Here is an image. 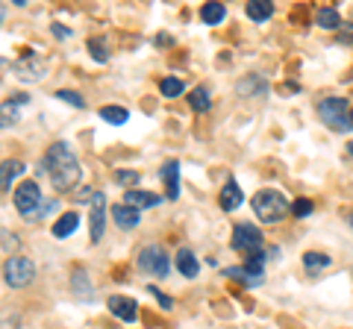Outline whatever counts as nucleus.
<instances>
[{
	"mask_svg": "<svg viewBox=\"0 0 353 329\" xmlns=\"http://www.w3.org/2000/svg\"><path fill=\"white\" fill-rule=\"evenodd\" d=\"M36 173H48L50 185L57 191H74L80 185L83 168H80V159L74 156V150L68 147V141H57V145H50V150L44 153Z\"/></svg>",
	"mask_w": 353,
	"mask_h": 329,
	"instance_id": "1",
	"label": "nucleus"
},
{
	"mask_svg": "<svg viewBox=\"0 0 353 329\" xmlns=\"http://www.w3.org/2000/svg\"><path fill=\"white\" fill-rule=\"evenodd\" d=\"M250 206H253V215H256L262 224H280V221H285V215L292 212V203L285 200L283 191H277V189L256 191Z\"/></svg>",
	"mask_w": 353,
	"mask_h": 329,
	"instance_id": "2",
	"label": "nucleus"
},
{
	"mask_svg": "<svg viewBox=\"0 0 353 329\" xmlns=\"http://www.w3.org/2000/svg\"><path fill=\"white\" fill-rule=\"evenodd\" d=\"M136 265L150 279H165L171 273V259H168V253H165L162 244H145L136 256Z\"/></svg>",
	"mask_w": 353,
	"mask_h": 329,
	"instance_id": "3",
	"label": "nucleus"
},
{
	"mask_svg": "<svg viewBox=\"0 0 353 329\" xmlns=\"http://www.w3.org/2000/svg\"><path fill=\"white\" fill-rule=\"evenodd\" d=\"M15 209L24 221H39L41 217V209H44V200H41V189L36 180H24L15 189Z\"/></svg>",
	"mask_w": 353,
	"mask_h": 329,
	"instance_id": "4",
	"label": "nucleus"
},
{
	"mask_svg": "<svg viewBox=\"0 0 353 329\" xmlns=\"http://www.w3.org/2000/svg\"><path fill=\"white\" fill-rule=\"evenodd\" d=\"M347 112L350 109H347L345 97H324V100H318V118H321L330 129H336V133H347L350 129Z\"/></svg>",
	"mask_w": 353,
	"mask_h": 329,
	"instance_id": "5",
	"label": "nucleus"
},
{
	"mask_svg": "<svg viewBox=\"0 0 353 329\" xmlns=\"http://www.w3.org/2000/svg\"><path fill=\"white\" fill-rule=\"evenodd\" d=\"M3 279L9 288H24L36 279V262H30L27 256H9L3 262Z\"/></svg>",
	"mask_w": 353,
	"mask_h": 329,
	"instance_id": "6",
	"label": "nucleus"
},
{
	"mask_svg": "<svg viewBox=\"0 0 353 329\" xmlns=\"http://www.w3.org/2000/svg\"><path fill=\"white\" fill-rule=\"evenodd\" d=\"M233 250L241 256H250V253H256V250H262V229L256 224H236L233 226Z\"/></svg>",
	"mask_w": 353,
	"mask_h": 329,
	"instance_id": "7",
	"label": "nucleus"
},
{
	"mask_svg": "<svg viewBox=\"0 0 353 329\" xmlns=\"http://www.w3.org/2000/svg\"><path fill=\"white\" fill-rule=\"evenodd\" d=\"M12 71H15L18 80L39 83V80H44V74H48V62H44L41 56H36L32 50H24V53H21V59L12 65Z\"/></svg>",
	"mask_w": 353,
	"mask_h": 329,
	"instance_id": "8",
	"label": "nucleus"
},
{
	"mask_svg": "<svg viewBox=\"0 0 353 329\" xmlns=\"http://www.w3.org/2000/svg\"><path fill=\"white\" fill-rule=\"evenodd\" d=\"M30 103V94H12L9 100L0 103V129H9L21 120V109Z\"/></svg>",
	"mask_w": 353,
	"mask_h": 329,
	"instance_id": "9",
	"label": "nucleus"
},
{
	"mask_svg": "<svg viewBox=\"0 0 353 329\" xmlns=\"http://www.w3.org/2000/svg\"><path fill=\"white\" fill-rule=\"evenodd\" d=\"M109 306V312H112L118 321H124V323H136L139 321V303L132 300V297H124V294H112V297L106 300Z\"/></svg>",
	"mask_w": 353,
	"mask_h": 329,
	"instance_id": "10",
	"label": "nucleus"
},
{
	"mask_svg": "<svg viewBox=\"0 0 353 329\" xmlns=\"http://www.w3.org/2000/svg\"><path fill=\"white\" fill-rule=\"evenodd\" d=\"M103 224H106V194L94 191V197H92V224H88V233H92L94 244L103 238Z\"/></svg>",
	"mask_w": 353,
	"mask_h": 329,
	"instance_id": "11",
	"label": "nucleus"
},
{
	"mask_svg": "<svg viewBox=\"0 0 353 329\" xmlns=\"http://www.w3.org/2000/svg\"><path fill=\"white\" fill-rule=\"evenodd\" d=\"M159 177L165 182V197L168 200H176L180 197V162H165L162 168H159Z\"/></svg>",
	"mask_w": 353,
	"mask_h": 329,
	"instance_id": "12",
	"label": "nucleus"
},
{
	"mask_svg": "<svg viewBox=\"0 0 353 329\" xmlns=\"http://www.w3.org/2000/svg\"><path fill=\"white\" fill-rule=\"evenodd\" d=\"M112 221H115V226L118 229H136L139 226V221H141V215H139V209H132V206H127V203H115L112 209Z\"/></svg>",
	"mask_w": 353,
	"mask_h": 329,
	"instance_id": "13",
	"label": "nucleus"
},
{
	"mask_svg": "<svg viewBox=\"0 0 353 329\" xmlns=\"http://www.w3.org/2000/svg\"><path fill=\"white\" fill-rule=\"evenodd\" d=\"M124 203L141 212V209H153V206H159V203H162V197H159V194H153V191L127 189V191H124Z\"/></svg>",
	"mask_w": 353,
	"mask_h": 329,
	"instance_id": "14",
	"label": "nucleus"
},
{
	"mask_svg": "<svg viewBox=\"0 0 353 329\" xmlns=\"http://www.w3.org/2000/svg\"><path fill=\"white\" fill-rule=\"evenodd\" d=\"M241 200H245V194H241L239 182L230 177V180L224 182V189H221V194H218L221 209H224V212H233V209H239V206H241Z\"/></svg>",
	"mask_w": 353,
	"mask_h": 329,
	"instance_id": "15",
	"label": "nucleus"
},
{
	"mask_svg": "<svg viewBox=\"0 0 353 329\" xmlns=\"http://www.w3.org/2000/svg\"><path fill=\"white\" fill-rule=\"evenodd\" d=\"M236 92H239V97H265L268 94V83H265V76L250 74L236 83Z\"/></svg>",
	"mask_w": 353,
	"mask_h": 329,
	"instance_id": "16",
	"label": "nucleus"
},
{
	"mask_svg": "<svg viewBox=\"0 0 353 329\" xmlns=\"http://www.w3.org/2000/svg\"><path fill=\"white\" fill-rule=\"evenodd\" d=\"M24 171H27V164L21 162V159H6L3 164H0V191L12 189V182L18 177H24Z\"/></svg>",
	"mask_w": 353,
	"mask_h": 329,
	"instance_id": "17",
	"label": "nucleus"
},
{
	"mask_svg": "<svg viewBox=\"0 0 353 329\" xmlns=\"http://www.w3.org/2000/svg\"><path fill=\"white\" fill-rule=\"evenodd\" d=\"M176 270H180L185 279H194L197 273H201V262H197V256L192 253L189 247L176 250Z\"/></svg>",
	"mask_w": 353,
	"mask_h": 329,
	"instance_id": "18",
	"label": "nucleus"
},
{
	"mask_svg": "<svg viewBox=\"0 0 353 329\" xmlns=\"http://www.w3.org/2000/svg\"><path fill=\"white\" fill-rule=\"evenodd\" d=\"M330 265H333V259H330L327 253H315V250L303 253V270L309 273V277H318V273L327 270Z\"/></svg>",
	"mask_w": 353,
	"mask_h": 329,
	"instance_id": "19",
	"label": "nucleus"
},
{
	"mask_svg": "<svg viewBox=\"0 0 353 329\" xmlns=\"http://www.w3.org/2000/svg\"><path fill=\"white\" fill-rule=\"evenodd\" d=\"M77 226H80V215H77V212H65V215H59V221L53 224V235H57V238H68V235L77 233Z\"/></svg>",
	"mask_w": 353,
	"mask_h": 329,
	"instance_id": "20",
	"label": "nucleus"
},
{
	"mask_svg": "<svg viewBox=\"0 0 353 329\" xmlns=\"http://www.w3.org/2000/svg\"><path fill=\"white\" fill-rule=\"evenodd\" d=\"M245 12H248L250 21L262 24V21H268L274 15V3H271V0H250V3L245 6Z\"/></svg>",
	"mask_w": 353,
	"mask_h": 329,
	"instance_id": "21",
	"label": "nucleus"
},
{
	"mask_svg": "<svg viewBox=\"0 0 353 329\" xmlns=\"http://www.w3.org/2000/svg\"><path fill=\"white\" fill-rule=\"evenodd\" d=\"M315 21L321 30H339L341 27V15L336 12V6H321L315 12Z\"/></svg>",
	"mask_w": 353,
	"mask_h": 329,
	"instance_id": "22",
	"label": "nucleus"
},
{
	"mask_svg": "<svg viewBox=\"0 0 353 329\" xmlns=\"http://www.w3.org/2000/svg\"><path fill=\"white\" fill-rule=\"evenodd\" d=\"M224 18H227V6L224 3H206V6H201V21H203V24L215 27Z\"/></svg>",
	"mask_w": 353,
	"mask_h": 329,
	"instance_id": "23",
	"label": "nucleus"
},
{
	"mask_svg": "<svg viewBox=\"0 0 353 329\" xmlns=\"http://www.w3.org/2000/svg\"><path fill=\"white\" fill-rule=\"evenodd\" d=\"M101 118L106 120V124L121 127V124H127V120H130V112H127L124 106H103L101 109Z\"/></svg>",
	"mask_w": 353,
	"mask_h": 329,
	"instance_id": "24",
	"label": "nucleus"
},
{
	"mask_svg": "<svg viewBox=\"0 0 353 329\" xmlns=\"http://www.w3.org/2000/svg\"><path fill=\"white\" fill-rule=\"evenodd\" d=\"M159 92H162V97H180L183 92H185V85H183V80H176V76H165V80L159 83Z\"/></svg>",
	"mask_w": 353,
	"mask_h": 329,
	"instance_id": "25",
	"label": "nucleus"
},
{
	"mask_svg": "<svg viewBox=\"0 0 353 329\" xmlns=\"http://www.w3.org/2000/svg\"><path fill=\"white\" fill-rule=\"evenodd\" d=\"M189 103H192L194 112H209V109H212V100H209V92L206 89H194L189 94Z\"/></svg>",
	"mask_w": 353,
	"mask_h": 329,
	"instance_id": "26",
	"label": "nucleus"
},
{
	"mask_svg": "<svg viewBox=\"0 0 353 329\" xmlns=\"http://www.w3.org/2000/svg\"><path fill=\"white\" fill-rule=\"evenodd\" d=\"M88 50H92V59H94V62H106V59H109V47H106V39H101V36L88 39Z\"/></svg>",
	"mask_w": 353,
	"mask_h": 329,
	"instance_id": "27",
	"label": "nucleus"
},
{
	"mask_svg": "<svg viewBox=\"0 0 353 329\" xmlns=\"http://www.w3.org/2000/svg\"><path fill=\"white\" fill-rule=\"evenodd\" d=\"M53 97H57V100H62V103H68V106H74V109H83V106H85L83 97L77 94V92H71V89H59Z\"/></svg>",
	"mask_w": 353,
	"mask_h": 329,
	"instance_id": "28",
	"label": "nucleus"
},
{
	"mask_svg": "<svg viewBox=\"0 0 353 329\" xmlns=\"http://www.w3.org/2000/svg\"><path fill=\"white\" fill-rule=\"evenodd\" d=\"M74 291L77 294H85V297H92V285H88V273L77 268L74 270Z\"/></svg>",
	"mask_w": 353,
	"mask_h": 329,
	"instance_id": "29",
	"label": "nucleus"
},
{
	"mask_svg": "<svg viewBox=\"0 0 353 329\" xmlns=\"http://www.w3.org/2000/svg\"><path fill=\"white\" fill-rule=\"evenodd\" d=\"M312 209H315V203L306 200V197H301V200L292 203V215L294 217H309V215H312Z\"/></svg>",
	"mask_w": 353,
	"mask_h": 329,
	"instance_id": "30",
	"label": "nucleus"
},
{
	"mask_svg": "<svg viewBox=\"0 0 353 329\" xmlns=\"http://www.w3.org/2000/svg\"><path fill=\"white\" fill-rule=\"evenodd\" d=\"M21 241L15 233H9V229H0V250H18Z\"/></svg>",
	"mask_w": 353,
	"mask_h": 329,
	"instance_id": "31",
	"label": "nucleus"
},
{
	"mask_svg": "<svg viewBox=\"0 0 353 329\" xmlns=\"http://www.w3.org/2000/svg\"><path fill=\"white\" fill-rule=\"evenodd\" d=\"M224 277H230V279H241V282L248 285V288H253V285H256V282H253L241 268H227V270H224Z\"/></svg>",
	"mask_w": 353,
	"mask_h": 329,
	"instance_id": "32",
	"label": "nucleus"
},
{
	"mask_svg": "<svg viewBox=\"0 0 353 329\" xmlns=\"http://www.w3.org/2000/svg\"><path fill=\"white\" fill-rule=\"evenodd\" d=\"M148 291L153 294V297H157V303L162 306V309H165V312H168V309H171V306H174V300L168 297V294H162V291L157 288V285H148Z\"/></svg>",
	"mask_w": 353,
	"mask_h": 329,
	"instance_id": "33",
	"label": "nucleus"
},
{
	"mask_svg": "<svg viewBox=\"0 0 353 329\" xmlns=\"http://www.w3.org/2000/svg\"><path fill=\"white\" fill-rule=\"evenodd\" d=\"M115 182H121V185H127V189H130V185L139 182V173L136 171H118L115 173Z\"/></svg>",
	"mask_w": 353,
	"mask_h": 329,
	"instance_id": "34",
	"label": "nucleus"
},
{
	"mask_svg": "<svg viewBox=\"0 0 353 329\" xmlns=\"http://www.w3.org/2000/svg\"><path fill=\"white\" fill-rule=\"evenodd\" d=\"M339 30H341V32H339V39L345 41V45H350V41H353V21H347V24H341Z\"/></svg>",
	"mask_w": 353,
	"mask_h": 329,
	"instance_id": "35",
	"label": "nucleus"
},
{
	"mask_svg": "<svg viewBox=\"0 0 353 329\" xmlns=\"http://www.w3.org/2000/svg\"><path fill=\"white\" fill-rule=\"evenodd\" d=\"M53 36H57V39H68V36H71V30H68V27H62V24H53Z\"/></svg>",
	"mask_w": 353,
	"mask_h": 329,
	"instance_id": "36",
	"label": "nucleus"
},
{
	"mask_svg": "<svg viewBox=\"0 0 353 329\" xmlns=\"http://www.w3.org/2000/svg\"><path fill=\"white\" fill-rule=\"evenodd\" d=\"M3 18H6V6L0 3V24H3Z\"/></svg>",
	"mask_w": 353,
	"mask_h": 329,
	"instance_id": "37",
	"label": "nucleus"
},
{
	"mask_svg": "<svg viewBox=\"0 0 353 329\" xmlns=\"http://www.w3.org/2000/svg\"><path fill=\"white\" fill-rule=\"evenodd\" d=\"M347 120H350V129H353V106H350V112H347Z\"/></svg>",
	"mask_w": 353,
	"mask_h": 329,
	"instance_id": "38",
	"label": "nucleus"
},
{
	"mask_svg": "<svg viewBox=\"0 0 353 329\" xmlns=\"http://www.w3.org/2000/svg\"><path fill=\"white\" fill-rule=\"evenodd\" d=\"M347 153H350V156H353V141H347Z\"/></svg>",
	"mask_w": 353,
	"mask_h": 329,
	"instance_id": "39",
	"label": "nucleus"
},
{
	"mask_svg": "<svg viewBox=\"0 0 353 329\" xmlns=\"http://www.w3.org/2000/svg\"><path fill=\"white\" fill-rule=\"evenodd\" d=\"M347 224H350V226H353V215H347Z\"/></svg>",
	"mask_w": 353,
	"mask_h": 329,
	"instance_id": "40",
	"label": "nucleus"
}]
</instances>
